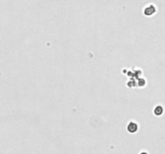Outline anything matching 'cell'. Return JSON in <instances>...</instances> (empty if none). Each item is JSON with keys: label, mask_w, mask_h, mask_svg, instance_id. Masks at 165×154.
Here are the masks:
<instances>
[{"label": "cell", "mask_w": 165, "mask_h": 154, "mask_svg": "<svg viewBox=\"0 0 165 154\" xmlns=\"http://www.w3.org/2000/svg\"><path fill=\"white\" fill-rule=\"evenodd\" d=\"M163 112V108L161 107H157L156 108V110H155V113L157 115H160Z\"/></svg>", "instance_id": "6da1fadb"}]
</instances>
